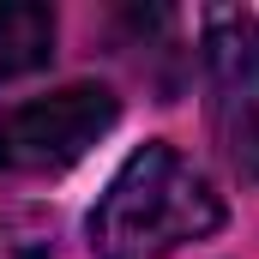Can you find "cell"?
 <instances>
[{
    "mask_svg": "<svg viewBox=\"0 0 259 259\" xmlns=\"http://www.w3.org/2000/svg\"><path fill=\"white\" fill-rule=\"evenodd\" d=\"M223 229V199L175 145H139L91 211L97 259H169Z\"/></svg>",
    "mask_w": 259,
    "mask_h": 259,
    "instance_id": "1",
    "label": "cell"
},
{
    "mask_svg": "<svg viewBox=\"0 0 259 259\" xmlns=\"http://www.w3.org/2000/svg\"><path fill=\"white\" fill-rule=\"evenodd\" d=\"M121 103L109 84H66L55 97L18 103L0 115V175H55L72 169L103 133L115 127Z\"/></svg>",
    "mask_w": 259,
    "mask_h": 259,
    "instance_id": "2",
    "label": "cell"
},
{
    "mask_svg": "<svg viewBox=\"0 0 259 259\" xmlns=\"http://www.w3.org/2000/svg\"><path fill=\"white\" fill-rule=\"evenodd\" d=\"M205 84H211V121L229 151V163L259 181V18L217 6L205 12Z\"/></svg>",
    "mask_w": 259,
    "mask_h": 259,
    "instance_id": "3",
    "label": "cell"
},
{
    "mask_svg": "<svg viewBox=\"0 0 259 259\" xmlns=\"http://www.w3.org/2000/svg\"><path fill=\"white\" fill-rule=\"evenodd\" d=\"M55 55V12L36 0H12L0 6V78L36 72Z\"/></svg>",
    "mask_w": 259,
    "mask_h": 259,
    "instance_id": "4",
    "label": "cell"
}]
</instances>
